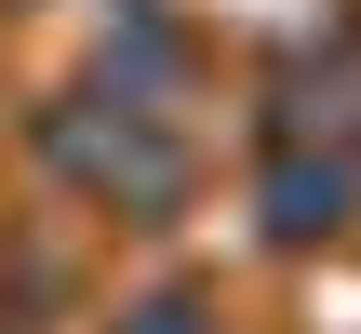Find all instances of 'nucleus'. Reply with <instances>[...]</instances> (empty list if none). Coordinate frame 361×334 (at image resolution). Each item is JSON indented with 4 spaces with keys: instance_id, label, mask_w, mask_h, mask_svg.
<instances>
[{
    "instance_id": "obj_1",
    "label": "nucleus",
    "mask_w": 361,
    "mask_h": 334,
    "mask_svg": "<svg viewBox=\"0 0 361 334\" xmlns=\"http://www.w3.org/2000/svg\"><path fill=\"white\" fill-rule=\"evenodd\" d=\"M54 161H67L94 201H121V214H161V201L188 187V147L161 134V107H147L134 80H94L80 107H54Z\"/></svg>"
},
{
    "instance_id": "obj_2",
    "label": "nucleus",
    "mask_w": 361,
    "mask_h": 334,
    "mask_svg": "<svg viewBox=\"0 0 361 334\" xmlns=\"http://www.w3.org/2000/svg\"><path fill=\"white\" fill-rule=\"evenodd\" d=\"M348 201H361V161H308V147H295V161L268 174V228H281V241L348 228Z\"/></svg>"
},
{
    "instance_id": "obj_3",
    "label": "nucleus",
    "mask_w": 361,
    "mask_h": 334,
    "mask_svg": "<svg viewBox=\"0 0 361 334\" xmlns=\"http://www.w3.org/2000/svg\"><path fill=\"white\" fill-rule=\"evenodd\" d=\"M134 334H201V295H147V308H134Z\"/></svg>"
}]
</instances>
